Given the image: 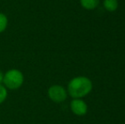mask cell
Returning a JSON list of instances; mask_svg holds the SVG:
<instances>
[{"instance_id": "3957f363", "label": "cell", "mask_w": 125, "mask_h": 124, "mask_svg": "<svg viewBox=\"0 0 125 124\" xmlns=\"http://www.w3.org/2000/svg\"><path fill=\"white\" fill-rule=\"evenodd\" d=\"M48 94L51 100L55 103L63 102L67 97V93H66V89L60 85H54V86L50 87L49 88Z\"/></svg>"}, {"instance_id": "6da1fadb", "label": "cell", "mask_w": 125, "mask_h": 124, "mask_svg": "<svg viewBox=\"0 0 125 124\" xmlns=\"http://www.w3.org/2000/svg\"><path fill=\"white\" fill-rule=\"evenodd\" d=\"M92 82L86 76H77L69 82L67 90L70 96L74 99H81L91 92Z\"/></svg>"}, {"instance_id": "5b68a950", "label": "cell", "mask_w": 125, "mask_h": 124, "mask_svg": "<svg viewBox=\"0 0 125 124\" xmlns=\"http://www.w3.org/2000/svg\"><path fill=\"white\" fill-rule=\"evenodd\" d=\"M104 8L109 12H113L118 8V1L117 0H104Z\"/></svg>"}, {"instance_id": "ba28073f", "label": "cell", "mask_w": 125, "mask_h": 124, "mask_svg": "<svg viewBox=\"0 0 125 124\" xmlns=\"http://www.w3.org/2000/svg\"><path fill=\"white\" fill-rule=\"evenodd\" d=\"M7 89L4 86L0 84V104L3 103L6 99L7 97Z\"/></svg>"}, {"instance_id": "8992f818", "label": "cell", "mask_w": 125, "mask_h": 124, "mask_svg": "<svg viewBox=\"0 0 125 124\" xmlns=\"http://www.w3.org/2000/svg\"><path fill=\"white\" fill-rule=\"evenodd\" d=\"M83 8L88 10H94L99 4V0H80Z\"/></svg>"}, {"instance_id": "7a4b0ae2", "label": "cell", "mask_w": 125, "mask_h": 124, "mask_svg": "<svg viewBox=\"0 0 125 124\" xmlns=\"http://www.w3.org/2000/svg\"><path fill=\"white\" fill-rule=\"evenodd\" d=\"M24 81V76L21 71L16 69H12L8 71L3 75V82L5 87L10 89H17L22 85Z\"/></svg>"}, {"instance_id": "277c9868", "label": "cell", "mask_w": 125, "mask_h": 124, "mask_svg": "<svg viewBox=\"0 0 125 124\" xmlns=\"http://www.w3.org/2000/svg\"><path fill=\"white\" fill-rule=\"evenodd\" d=\"M71 110L77 116H83L87 113L88 106L81 99H74L71 102Z\"/></svg>"}, {"instance_id": "9c48e42d", "label": "cell", "mask_w": 125, "mask_h": 124, "mask_svg": "<svg viewBox=\"0 0 125 124\" xmlns=\"http://www.w3.org/2000/svg\"><path fill=\"white\" fill-rule=\"evenodd\" d=\"M3 73H2V71H0V83L3 81Z\"/></svg>"}, {"instance_id": "52a82bcc", "label": "cell", "mask_w": 125, "mask_h": 124, "mask_svg": "<svg viewBox=\"0 0 125 124\" xmlns=\"http://www.w3.org/2000/svg\"><path fill=\"white\" fill-rule=\"evenodd\" d=\"M7 25H8V19L6 15H3V13H0V32L6 29Z\"/></svg>"}]
</instances>
